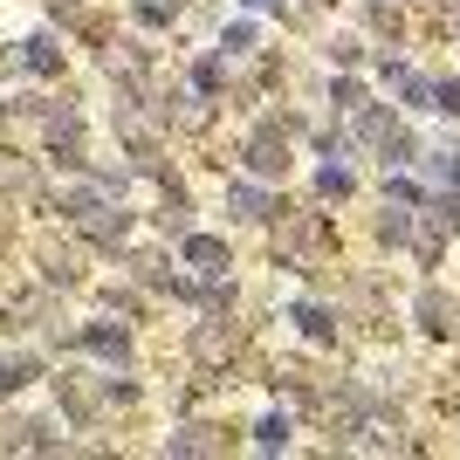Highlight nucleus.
Instances as JSON below:
<instances>
[{
  "label": "nucleus",
  "mask_w": 460,
  "mask_h": 460,
  "mask_svg": "<svg viewBox=\"0 0 460 460\" xmlns=\"http://www.w3.org/2000/svg\"><path fill=\"white\" fill-rule=\"evenodd\" d=\"M186 254H192V261H199V269H220V261H227V254H220V241H186Z\"/></svg>",
  "instance_id": "1"
},
{
  "label": "nucleus",
  "mask_w": 460,
  "mask_h": 460,
  "mask_svg": "<svg viewBox=\"0 0 460 460\" xmlns=\"http://www.w3.org/2000/svg\"><path fill=\"white\" fill-rule=\"evenodd\" d=\"M433 96H440V111H454V117H460V83H440Z\"/></svg>",
  "instance_id": "2"
}]
</instances>
